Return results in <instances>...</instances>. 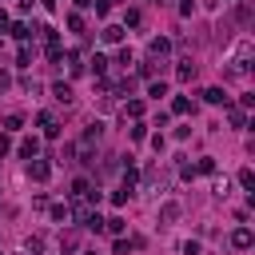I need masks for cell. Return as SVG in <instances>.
Here are the masks:
<instances>
[{"mask_svg": "<svg viewBox=\"0 0 255 255\" xmlns=\"http://www.w3.org/2000/svg\"><path fill=\"white\" fill-rule=\"evenodd\" d=\"M247 68H251V40H239V48H235V56H231L227 76H247Z\"/></svg>", "mask_w": 255, "mask_h": 255, "instance_id": "obj_1", "label": "cell"}, {"mask_svg": "<svg viewBox=\"0 0 255 255\" xmlns=\"http://www.w3.org/2000/svg\"><path fill=\"white\" fill-rule=\"evenodd\" d=\"M48 175H52V163H48V159H28V179L44 183Z\"/></svg>", "mask_w": 255, "mask_h": 255, "instance_id": "obj_2", "label": "cell"}, {"mask_svg": "<svg viewBox=\"0 0 255 255\" xmlns=\"http://www.w3.org/2000/svg\"><path fill=\"white\" fill-rule=\"evenodd\" d=\"M251 243H255V235H251V227H235V231H231V247H235V251H247Z\"/></svg>", "mask_w": 255, "mask_h": 255, "instance_id": "obj_3", "label": "cell"}, {"mask_svg": "<svg viewBox=\"0 0 255 255\" xmlns=\"http://www.w3.org/2000/svg\"><path fill=\"white\" fill-rule=\"evenodd\" d=\"M36 124L44 128V135H48V139H56V135H60V124H56V116H52V112H40V116H36Z\"/></svg>", "mask_w": 255, "mask_h": 255, "instance_id": "obj_4", "label": "cell"}, {"mask_svg": "<svg viewBox=\"0 0 255 255\" xmlns=\"http://www.w3.org/2000/svg\"><path fill=\"white\" fill-rule=\"evenodd\" d=\"M124 32H128V28H120V24H104L100 40H104V44H120V40H124Z\"/></svg>", "mask_w": 255, "mask_h": 255, "instance_id": "obj_5", "label": "cell"}, {"mask_svg": "<svg viewBox=\"0 0 255 255\" xmlns=\"http://www.w3.org/2000/svg\"><path fill=\"white\" fill-rule=\"evenodd\" d=\"M147 52H151V60H159V56H167V52H171V40H167V36H155V40L147 44Z\"/></svg>", "mask_w": 255, "mask_h": 255, "instance_id": "obj_6", "label": "cell"}, {"mask_svg": "<svg viewBox=\"0 0 255 255\" xmlns=\"http://www.w3.org/2000/svg\"><path fill=\"white\" fill-rule=\"evenodd\" d=\"M52 96H56L60 104H72V100H76V96H72V84H64V80H56V84H52Z\"/></svg>", "mask_w": 255, "mask_h": 255, "instance_id": "obj_7", "label": "cell"}, {"mask_svg": "<svg viewBox=\"0 0 255 255\" xmlns=\"http://www.w3.org/2000/svg\"><path fill=\"white\" fill-rule=\"evenodd\" d=\"M100 135H104V124H88V131H84V139H80V143H84V147H92Z\"/></svg>", "mask_w": 255, "mask_h": 255, "instance_id": "obj_8", "label": "cell"}, {"mask_svg": "<svg viewBox=\"0 0 255 255\" xmlns=\"http://www.w3.org/2000/svg\"><path fill=\"white\" fill-rule=\"evenodd\" d=\"M179 219V203H163L159 207V223H175Z\"/></svg>", "mask_w": 255, "mask_h": 255, "instance_id": "obj_9", "label": "cell"}, {"mask_svg": "<svg viewBox=\"0 0 255 255\" xmlns=\"http://www.w3.org/2000/svg\"><path fill=\"white\" fill-rule=\"evenodd\" d=\"M84 68H88V64H84V56H80V52H68V72H72V76H80Z\"/></svg>", "mask_w": 255, "mask_h": 255, "instance_id": "obj_10", "label": "cell"}, {"mask_svg": "<svg viewBox=\"0 0 255 255\" xmlns=\"http://www.w3.org/2000/svg\"><path fill=\"white\" fill-rule=\"evenodd\" d=\"M88 68H92V76H104V72H108V56H100V52H96V56L88 60Z\"/></svg>", "mask_w": 255, "mask_h": 255, "instance_id": "obj_11", "label": "cell"}, {"mask_svg": "<svg viewBox=\"0 0 255 255\" xmlns=\"http://www.w3.org/2000/svg\"><path fill=\"white\" fill-rule=\"evenodd\" d=\"M227 124H231V128H247V116H243V108H227Z\"/></svg>", "mask_w": 255, "mask_h": 255, "instance_id": "obj_12", "label": "cell"}, {"mask_svg": "<svg viewBox=\"0 0 255 255\" xmlns=\"http://www.w3.org/2000/svg\"><path fill=\"white\" fill-rule=\"evenodd\" d=\"M36 151H40V139H36V135L20 143V155H24V159H36Z\"/></svg>", "mask_w": 255, "mask_h": 255, "instance_id": "obj_13", "label": "cell"}, {"mask_svg": "<svg viewBox=\"0 0 255 255\" xmlns=\"http://www.w3.org/2000/svg\"><path fill=\"white\" fill-rule=\"evenodd\" d=\"M52 219H56V223H68V219H72V207H68V203H52Z\"/></svg>", "mask_w": 255, "mask_h": 255, "instance_id": "obj_14", "label": "cell"}, {"mask_svg": "<svg viewBox=\"0 0 255 255\" xmlns=\"http://www.w3.org/2000/svg\"><path fill=\"white\" fill-rule=\"evenodd\" d=\"M124 227H128V223H124L120 215H112V219H104V231H108V235H124Z\"/></svg>", "mask_w": 255, "mask_h": 255, "instance_id": "obj_15", "label": "cell"}, {"mask_svg": "<svg viewBox=\"0 0 255 255\" xmlns=\"http://www.w3.org/2000/svg\"><path fill=\"white\" fill-rule=\"evenodd\" d=\"M171 112H175V116H187V112H191V100H187V96H175V100H171Z\"/></svg>", "mask_w": 255, "mask_h": 255, "instance_id": "obj_16", "label": "cell"}, {"mask_svg": "<svg viewBox=\"0 0 255 255\" xmlns=\"http://www.w3.org/2000/svg\"><path fill=\"white\" fill-rule=\"evenodd\" d=\"M20 128H24V116H20V112L4 116V131H20Z\"/></svg>", "mask_w": 255, "mask_h": 255, "instance_id": "obj_17", "label": "cell"}, {"mask_svg": "<svg viewBox=\"0 0 255 255\" xmlns=\"http://www.w3.org/2000/svg\"><path fill=\"white\" fill-rule=\"evenodd\" d=\"M24 251L40 255V251H44V235H28V239H24Z\"/></svg>", "mask_w": 255, "mask_h": 255, "instance_id": "obj_18", "label": "cell"}, {"mask_svg": "<svg viewBox=\"0 0 255 255\" xmlns=\"http://www.w3.org/2000/svg\"><path fill=\"white\" fill-rule=\"evenodd\" d=\"M175 76H179V80H191V76H195V64H191V60H179Z\"/></svg>", "mask_w": 255, "mask_h": 255, "instance_id": "obj_19", "label": "cell"}, {"mask_svg": "<svg viewBox=\"0 0 255 255\" xmlns=\"http://www.w3.org/2000/svg\"><path fill=\"white\" fill-rule=\"evenodd\" d=\"M203 100H207V104H227L223 88H207V92H203Z\"/></svg>", "mask_w": 255, "mask_h": 255, "instance_id": "obj_20", "label": "cell"}, {"mask_svg": "<svg viewBox=\"0 0 255 255\" xmlns=\"http://www.w3.org/2000/svg\"><path fill=\"white\" fill-rule=\"evenodd\" d=\"M124 116H131V120H139V116H143V100H128V108H124Z\"/></svg>", "mask_w": 255, "mask_h": 255, "instance_id": "obj_21", "label": "cell"}, {"mask_svg": "<svg viewBox=\"0 0 255 255\" xmlns=\"http://www.w3.org/2000/svg\"><path fill=\"white\" fill-rule=\"evenodd\" d=\"M84 227H88V231H104V219H100V211H92V215L84 219Z\"/></svg>", "mask_w": 255, "mask_h": 255, "instance_id": "obj_22", "label": "cell"}, {"mask_svg": "<svg viewBox=\"0 0 255 255\" xmlns=\"http://www.w3.org/2000/svg\"><path fill=\"white\" fill-rule=\"evenodd\" d=\"M195 171H203V175H211V171H215V159H211V155H203V159L195 163Z\"/></svg>", "mask_w": 255, "mask_h": 255, "instance_id": "obj_23", "label": "cell"}, {"mask_svg": "<svg viewBox=\"0 0 255 255\" xmlns=\"http://www.w3.org/2000/svg\"><path fill=\"white\" fill-rule=\"evenodd\" d=\"M239 183L251 191V187H255V171H251V167H243V171H239Z\"/></svg>", "mask_w": 255, "mask_h": 255, "instance_id": "obj_24", "label": "cell"}, {"mask_svg": "<svg viewBox=\"0 0 255 255\" xmlns=\"http://www.w3.org/2000/svg\"><path fill=\"white\" fill-rule=\"evenodd\" d=\"M88 187H92V183H88V179H76V183H72V191H68V195H72V199H80V195H84V191H88Z\"/></svg>", "mask_w": 255, "mask_h": 255, "instance_id": "obj_25", "label": "cell"}, {"mask_svg": "<svg viewBox=\"0 0 255 255\" xmlns=\"http://www.w3.org/2000/svg\"><path fill=\"white\" fill-rule=\"evenodd\" d=\"M92 8H96V16H108L112 12V0H92Z\"/></svg>", "mask_w": 255, "mask_h": 255, "instance_id": "obj_26", "label": "cell"}, {"mask_svg": "<svg viewBox=\"0 0 255 255\" xmlns=\"http://www.w3.org/2000/svg\"><path fill=\"white\" fill-rule=\"evenodd\" d=\"M68 28H72V32H84V16L72 12V16H68Z\"/></svg>", "mask_w": 255, "mask_h": 255, "instance_id": "obj_27", "label": "cell"}, {"mask_svg": "<svg viewBox=\"0 0 255 255\" xmlns=\"http://www.w3.org/2000/svg\"><path fill=\"white\" fill-rule=\"evenodd\" d=\"M12 36H16V40H28L32 28H28V24H12Z\"/></svg>", "mask_w": 255, "mask_h": 255, "instance_id": "obj_28", "label": "cell"}, {"mask_svg": "<svg viewBox=\"0 0 255 255\" xmlns=\"http://www.w3.org/2000/svg\"><path fill=\"white\" fill-rule=\"evenodd\" d=\"M147 96H167V84H163V80H151V88H147Z\"/></svg>", "mask_w": 255, "mask_h": 255, "instance_id": "obj_29", "label": "cell"}, {"mask_svg": "<svg viewBox=\"0 0 255 255\" xmlns=\"http://www.w3.org/2000/svg\"><path fill=\"white\" fill-rule=\"evenodd\" d=\"M16 64H20V68H28V64H32V48H20V56H16Z\"/></svg>", "mask_w": 255, "mask_h": 255, "instance_id": "obj_30", "label": "cell"}, {"mask_svg": "<svg viewBox=\"0 0 255 255\" xmlns=\"http://www.w3.org/2000/svg\"><path fill=\"white\" fill-rule=\"evenodd\" d=\"M128 195H131V191H124V187H120V191H112V203H116V207H124V203H128Z\"/></svg>", "mask_w": 255, "mask_h": 255, "instance_id": "obj_31", "label": "cell"}, {"mask_svg": "<svg viewBox=\"0 0 255 255\" xmlns=\"http://www.w3.org/2000/svg\"><path fill=\"white\" fill-rule=\"evenodd\" d=\"M135 24H139V12H135V8H131V12H128V16H124V28H135Z\"/></svg>", "mask_w": 255, "mask_h": 255, "instance_id": "obj_32", "label": "cell"}, {"mask_svg": "<svg viewBox=\"0 0 255 255\" xmlns=\"http://www.w3.org/2000/svg\"><path fill=\"white\" fill-rule=\"evenodd\" d=\"M135 72H139V76H155V64H151V60H143V64H139Z\"/></svg>", "mask_w": 255, "mask_h": 255, "instance_id": "obj_33", "label": "cell"}, {"mask_svg": "<svg viewBox=\"0 0 255 255\" xmlns=\"http://www.w3.org/2000/svg\"><path fill=\"white\" fill-rule=\"evenodd\" d=\"M8 147H12V143H8V135H0V155H8Z\"/></svg>", "mask_w": 255, "mask_h": 255, "instance_id": "obj_34", "label": "cell"}, {"mask_svg": "<svg viewBox=\"0 0 255 255\" xmlns=\"http://www.w3.org/2000/svg\"><path fill=\"white\" fill-rule=\"evenodd\" d=\"M8 84H12V76H8V72H0V92H4Z\"/></svg>", "mask_w": 255, "mask_h": 255, "instance_id": "obj_35", "label": "cell"}, {"mask_svg": "<svg viewBox=\"0 0 255 255\" xmlns=\"http://www.w3.org/2000/svg\"><path fill=\"white\" fill-rule=\"evenodd\" d=\"M44 4H48V8H56V4H60V0H44Z\"/></svg>", "mask_w": 255, "mask_h": 255, "instance_id": "obj_36", "label": "cell"}, {"mask_svg": "<svg viewBox=\"0 0 255 255\" xmlns=\"http://www.w3.org/2000/svg\"><path fill=\"white\" fill-rule=\"evenodd\" d=\"M88 255H96V251H88Z\"/></svg>", "mask_w": 255, "mask_h": 255, "instance_id": "obj_37", "label": "cell"}, {"mask_svg": "<svg viewBox=\"0 0 255 255\" xmlns=\"http://www.w3.org/2000/svg\"><path fill=\"white\" fill-rule=\"evenodd\" d=\"M0 255H4V251H0Z\"/></svg>", "mask_w": 255, "mask_h": 255, "instance_id": "obj_38", "label": "cell"}]
</instances>
